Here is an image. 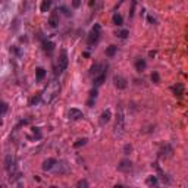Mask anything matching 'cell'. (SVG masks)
<instances>
[{
  "instance_id": "obj_1",
  "label": "cell",
  "mask_w": 188,
  "mask_h": 188,
  "mask_svg": "<svg viewBox=\"0 0 188 188\" xmlns=\"http://www.w3.org/2000/svg\"><path fill=\"white\" fill-rule=\"evenodd\" d=\"M59 93H60V84H59L56 80H53V81H50V82L46 85V88L40 93V94H41V102L49 104V103H51L59 96Z\"/></svg>"
},
{
  "instance_id": "obj_2",
  "label": "cell",
  "mask_w": 188,
  "mask_h": 188,
  "mask_svg": "<svg viewBox=\"0 0 188 188\" xmlns=\"http://www.w3.org/2000/svg\"><path fill=\"white\" fill-rule=\"evenodd\" d=\"M100 35H102V27H100V24H94V27L91 28L90 34L87 37L88 46H90V47L96 46V44L99 43V40H100Z\"/></svg>"
},
{
  "instance_id": "obj_3",
  "label": "cell",
  "mask_w": 188,
  "mask_h": 188,
  "mask_svg": "<svg viewBox=\"0 0 188 188\" xmlns=\"http://www.w3.org/2000/svg\"><path fill=\"white\" fill-rule=\"evenodd\" d=\"M66 68H68V53L65 49H62L59 57H57V63H56V74L60 75Z\"/></svg>"
},
{
  "instance_id": "obj_4",
  "label": "cell",
  "mask_w": 188,
  "mask_h": 188,
  "mask_svg": "<svg viewBox=\"0 0 188 188\" xmlns=\"http://www.w3.org/2000/svg\"><path fill=\"white\" fill-rule=\"evenodd\" d=\"M115 132L118 135H122L125 132V116L122 107L118 109V116H116V123H115Z\"/></svg>"
},
{
  "instance_id": "obj_5",
  "label": "cell",
  "mask_w": 188,
  "mask_h": 188,
  "mask_svg": "<svg viewBox=\"0 0 188 188\" xmlns=\"http://www.w3.org/2000/svg\"><path fill=\"white\" fill-rule=\"evenodd\" d=\"M113 84H115V87H116L118 90H123V88H126V85H128V81H126L122 75H115V77H113Z\"/></svg>"
},
{
  "instance_id": "obj_6",
  "label": "cell",
  "mask_w": 188,
  "mask_h": 188,
  "mask_svg": "<svg viewBox=\"0 0 188 188\" xmlns=\"http://www.w3.org/2000/svg\"><path fill=\"white\" fill-rule=\"evenodd\" d=\"M68 116H69V119L71 120H78V119H82V118H84V113H82L80 109L72 107V109H69Z\"/></svg>"
},
{
  "instance_id": "obj_7",
  "label": "cell",
  "mask_w": 188,
  "mask_h": 188,
  "mask_svg": "<svg viewBox=\"0 0 188 188\" xmlns=\"http://www.w3.org/2000/svg\"><path fill=\"white\" fill-rule=\"evenodd\" d=\"M132 169V162L131 160H120L119 162V165H118V171L120 172H129Z\"/></svg>"
},
{
  "instance_id": "obj_8",
  "label": "cell",
  "mask_w": 188,
  "mask_h": 188,
  "mask_svg": "<svg viewBox=\"0 0 188 188\" xmlns=\"http://www.w3.org/2000/svg\"><path fill=\"white\" fill-rule=\"evenodd\" d=\"M56 165H57V160H56V159H51V157H50V159H46V160L43 162L41 169H43V171H51Z\"/></svg>"
},
{
  "instance_id": "obj_9",
  "label": "cell",
  "mask_w": 188,
  "mask_h": 188,
  "mask_svg": "<svg viewBox=\"0 0 188 188\" xmlns=\"http://www.w3.org/2000/svg\"><path fill=\"white\" fill-rule=\"evenodd\" d=\"M104 80H106V69H103L97 77H94V87H100L104 82Z\"/></svg>"
},
{
  "instance_id": "obj_10",
  "label": "cell",
  "mask_w": 188,
  "mask_h": 188,
  "mask_svg": "<svg viewBox=\"0 0 188 188\" xmlns=\"http://www.w3.org/2000/svg\"><path fill=\"white\" fill-rule=\"evenodd\" d=\"M49 25H50L51 28H56L57 25H59V13H57V10L56 12H53L49 18Z\"/></svg>"
},
{
  "instance_id": "obj_11",
  "label": "cell",
  "mask_w": 188,
  "mask_h": 188,
  "mask_svg": "<svg viewBox=\"0 0 188 188\" xmlns=\"http://www.w3.org/2000/svg\"><path fill=\"white\" fill-rule=\"evenodd\" d=\"M103 69H104V68H103V65H100V63H96V65H93V66L90 68V75H91V77H97V75L102 72Z\"/></svg>"
},
{
  "instance_id": "obj_12",
  "label": "cell",
  "mask_w": 188,
  "mask_h": 188,
  "mask_svg": "<svg viewBox=\"0 0 188 188\" xmlns=\"http://www.w3.org/2000/svg\"><path fill=\"white\" fill-rule=\"evenodd\" d=\"M112 118V112L107 109V110H104L102 113V116H100V125H104V123H107L109 120Z\"/></svg>"
},
{
  "instance_id": "obj_13",
  "label": "cell",
  "mask_w": 188,
  "mask_h": 188,
  "mask_svg": "<svg viewBox=\"0 0 188 188\" xmlns=\"http://www.w3.org/2000/svg\"><path fill=\"white\" fill-rule=\"evenodd\" d=\"M44 77H46V69L44 68H37V71H35V80L40 82V81L44 80Z\"/></svg>"
},
{
  "instance_id": "obj_14",
  "label": "cell",
  "mask_w": 188,
  "mask_h": 188,
  "mask_svg": "<svg viewBox=\"0 0 188 188\" xmlns=\"http://www.w3.org/2000/svg\"><path fill=\"white\" fill-rule=\"evenodd\" d=\"M43 49H44L46 53L51 54V53L54 51V44H53L51 41H44V43H43Z\"/></svg>"
},
{
  "instance_id": "obj_15",
  "label": "cell",
  "mask_w": 188,
  "mask_h": 188,
  "mask_svg": "<svg viewBox=\"0 0 188 188\" xmlns=\"http://www.w3.org/2000/svg\"><path fill=\"white\" fill-rule=\"evenodd\" d=\"M171 90L173 91L175 96H182V94H184V85H182V84H176V85L172 87Z\"/></svg>"
},
{
  "instance_id": "obj_16",
  "label": "cell",
  "mask_w": 188,
  "mask_h": 188,
  "mask_svg": "<svg viewBox=\"0 0 188 188\" xmlns=\"http://www.w3.org/2000/svg\"><path fill=\"white\" fill-rule=\"evenodd\" d=\"M147 66V63H146V60L144 59H137V62H135V69H137L138 72H143L144 69Z\"/></svg>"
},
{
  "instance_id": "obj_17",
  "label": "cell",
  "mask_w": 188,
  "mask_h": 188,
  "mask_svg": "<svg viewBox=\"0 0 188 188\" xmlns=\"http://www.w3.org/2000/svg\"><path fill=\"white\" fill-rule=\"evenodd\" d=\"M51 7V0H43L41 1V6H40V10L41 12H47Z\"/></svg>"
},
{
  "instance_id": "obj_18",
  "label": "cell",
  "mask_w": 188,
  "mask_h": 188,
  "mask_svg": "<svg viewBox=\"0 0 188 188\" xmlns=\"http://www.w3.org/2000/svg\"><path fill=\"white\" fill-rule=\"evenodd\" d=\"M113 24L118 25V27H122V25H123V18L120 16L119 13H115V15H113Z\"/></svg>"
},
{
  "instance_id": "obj_19",
  "label": "cell",
  "mask_w": 188,
  "mask_h": 188,
  "mask_svg": "<svg viewBox=\"0 0 188 188\" xmlns=\"http://www.w3.org/2000/svg\"><path fill=\"white\" fill-rule=\"evenodd\" d=\"M146 184L149 185V187H153L157 184V176H154V175H150L147 179H146Z\"/></svg>"
},
{
  "instance_id": "obj_20",
  "label": "cell",
  "mask_w": 188,
  "mask_h": 188,
  "mask_svg": "<svg viewBox=\"0 0 188 188\" xmlns=\"http://www.w3.org/2000/svg\"><path fill=\"white\" fill-rule=\"evenodd\" d=\"M116 50H118V47H116V46H109V47L106 49V54H107L109 57H112V56H115Z\"/></svg>"
},
{
  "instance_id": "obj_21",
  "label": "cell",
  "mask_w": 188,
  "mask_h": 188,
  "mask_svg": "<svg viewBox=\"0 0 188 188\" xmlns=\"http://www.w3.org/2000/svg\"><path fill=\"white\" fill-rule=\"evenodd\" d=\"M40 100H41V94L38 93V94H35V96H33V97L30 99V106H34V104H37Z\"/></svg>"
},
{
  "instance_id": "obj_22",
  "label": "cell",
  "mask_w": 188,
  "mask_h": 188,
  "mask_svg": "<svg viewBox=\"0 0 188 188\" xmlns=\"http://www.w3.org/2000/svg\"><path fill=\"white\" fill-rule=\"evenodd\" d=\"M87 143V138H80V140H77V143H74V147L75 149H80L81 146H84Z\"/></svg>"
},
{
  "instance_id": "obj_23",
  "label": "cell",
  "mask_w": 188,
  "mask_h": 188,
  "mask_svg": "<svg viewBox=\"0 0 188 188\" xmlns=\"http://www.w3.org/2000/svg\"><path fill=\"white\" fill-rule=\"evenodd\" d=\"M7 109H9V106H7V103H4V102H0V115H3V113H6V112H7Z\"/></svg>"
},
{
  "instance_id": "obj_24",
  "label": "cell",
  "mask_w": 188,
  "mask_h": 188,
  "mask_svg": "<svg viewBox=\"0 0 188 188\" xmlns=\"http://www.w3.org/2000/svg\"><path fill=\"white\" fill-rule=\"evenodd\" d=\"M152 81L156 82V84L160 81V77H159V74H157V72H153V74H152Z\"/></svg>"
},
{
  "instance_id": "obj_25",
  "label": "cell",
  "mask_w": 188,
  "mask_h": 188,
  "mask_svg": "<svg viewBox=\"0 0 188 188\" xmlns=\"http://www.w3.org/2000/svg\"><path fill=\"white\" fill-rule=\"evenodd\" d=\"M77 187L81 188V187H88V182H87L85 179H81V181H78L77 182Z\"/></svg>"
},
{
  "instance_id": "obj_26",
  "label": "cell",
  "mask_w": 188,
  "mask_h": 188,
  "mask_svg": "<svg viewBox=\"0 0 188 188\" xmlns=\"http://www.w3.org/2000/svg\"><path fill=\"white\" fill-rule=\"evenodd\" d=\"M33 132H34V135L37 137V140H40V138H41V132H40V128H33Z\"/></svg>"
},
{
  "instance_id": "obj_27",
  "label": "cell",
  "mask_w": 188,
  "mask_h": 188,
  "mask_svg": "<svg viewBox=\"0 0 188 188\" xmlns=\"http://www.w3.org/2000/svg\"><path fill=\"white\" fill-rule=\"evenodd\" d=\"M135 4H137V0H132V6H131V12H129V16H134V10H135Z\"/></svg>"
},
{
  "instance_id": "obj_28",
  "label": "cell",
  "mask_w": 188,
  "mask_h": 188,
  "mask_svg": "<svg viewBox=\"0 0 188 188\" xmlns=\"http://www.w3.org/2000/svg\"><path fill=\"white\" fill-rule=\"evenodd\" d=\"M120 37V38H126V37H128V35H129V33H128V31H126V30H122V31H120L119 34H118Z\"/></svg>"
},
{
  "instance_id": "obj_29",
  "label": "cell",
  "mask_w": 188,
  "mask_h": 188,
  "mask_svg": "<svg viewBox=\"0 0 188 188\" xmlns=\"http://www.w3.org/2000/svg\"><path fill=\"white\" fill-rule=\"evenodd\" d=\"M96 97H97V90L93 88V90L90 91V99H96Z\"/></svg>"
},
{
  "instance_id": "obj_30",
  "label": "cell",
  "mask_w": 188,
  "mask_h": 188,
  "mask_svg": "<svg viewBox=\"0 0 188 188\" xmlns=\"http://www.w3.org/2000/svg\"><path fill=\"white\" fill-rule=\"evenodd\" d=\"M72 6H74L75 9H78V7L81 6V0H72Z\"/></svg>"
},
{
  "instance_id": "obj_31",
  "label": "cell",
  "mask_w": 188,
  "mask_h": 188,
  "mask_svg": "<svg viewBox=\"0 0 188 188\" xmlns=\"http://www.w3.org/2000/svg\"><path fill=\"white\" fill-rule=\"evenodd\" d=\"M132 150V147L129 146V144H126L125 147H123V152H125V154H129V152Z\"/></svg>"
},
{
  "instance_id": "obj_32",
  "label": "cell",
  "mask_w": 188,
  "mask_h": 188,
  "mask_svg": "<svg viewBox=\"0 0 188 188\" xmlns=\"http://www.w3.org/2000/svg\"><path fill=\"white\" fill-rule=\"evenodd\" d=\"M94 100H96V99H90V100L87 102V104H88L90 107H93V104H94Z\"/></svg>"
},
{
  "instance_id": "obj_33",
  "label": "cell",
  "mask_w": 188,
  "mask_h": 188,
  "mask_svg": "<svg viewBox=\"0 0 188 188\" xmlns=\"http://www.w3.org/2000/svg\"><path fill=\"white\" fill-rule=\"evenodd\" d=\"M149 56H150V57H154V56H156V51H150Z\"/></svg>"
},
{
  "instance_id": "obj_34",
  "label": "cell",
  "mask_w": 188,
  "mask_h": 188,
  "mask_svg": "<svg viewBox=\"0 0 188 188\" xmlns=\"http://www.w3.org/2000/svg\"><path fill=\"white\" fill-rule=\"evenodd\" d=\"M149 22H152V24H154V18H153V16H149Z\"/></svg>"
},
{
  "instance_id": "obj_35",
  "label": "cell",
  "mask_w": 188,
  "mask_h": 188,
  "mask_svg": "<svg viewBox=\"0 0 188 188\" xmlns=\"http://www.w3.org/2000/svg\"><path fill=\"white\" fill-rule=\"evenodd\" d=\"M1 116V115H0ZM0 125H3V120H1V118H0Z\"/></svg>"
}]
</instances>
